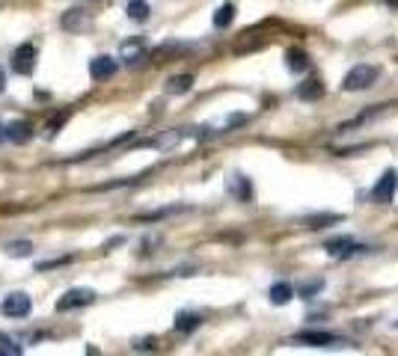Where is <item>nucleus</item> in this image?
<instances>
[{"label": "nucleus", "mask_w": 398, "mask_h": 356, "mask_svg": "<svg viewBox=\"0 0 398 356\" xmlns=\"http://www.w3.org/2000/svg\"><path fill=\"white\" fill-rule=\"evenodd\" d=\"M374 80H378V69L374 66H354L348 75L342 78V89L345 92H360V89H369Z\"/></svg>", "instance_id": "nucleus-1"}, {"label": "nucleus", "mask_w": 398, "mask_h": 356, "mask_svg": "<svg viewBox=\"0 0 398 356\" xmlns=\"http://www.w3.org/2000/svg\"><path fill=\"white\" fill-rule=\"evenodd\" d=\"M395 190H398V172L395 170H386L381 178H378V184L372 187V199L378 205H390L392 199H395Z\"/></svg>", "instance_id": "nucleus-2"}, {"label": "nucleus", "mask_w": 398, "mask_h": 356, "mask_svg": "<svg viewBox=\"0 0 398 356\" xmlns=\"http://www.w3.org/2000/svg\"><path fill=\"white\" fill-rule=\"evenodd\" d=\"M324 249L333 256V258H354V256H363V253H372V247H363L351 238H336V240H327Z\"/></svg>", "instance_id": "nucleus-3"}, {"label": "nucleus", "mask_w": 398, "mask_h": 356, "mask_svg": "<svg viewBox=\"0 0 398 356\" xmlns=\"http://www.w3.org/2000/svg\"><path fill=\"white\" fill-rule=\"evenodd\" d=\"M92 300H96V291H92V288H71V291H66V294L57 300V312H71V309L89 306Z\"/></svg>", "instance_id": "nucleus-4"}, {"label": "nucleus", "mask_w": 398, "mask_h": 356, "mask_svg": "<svg viewBox=\"0 0 398 356\" xmlns=\"http://www.w3.org/2000/svg\"><path fill=\"white\" fill-rule=\"evenodd\" d=\"M36 57H39L36 45L33 42H24V45H18L15 54H12V69L18 71V75H30V71L36 69Z\"/></svg>", "instance_id": "nucleus-5"}, {"label": "nucleus", "mask_w": 398, "mask_h": 356, "mask_svg": "<svg viewBox=\"0 0 398 356\" xmlns=\"http://www.w3.org/2000/svg\"><path fill=\"white\" fill-rule=\"evenodd\" d=\"M30 306H33V303H30V297L24 294V291H12V294L0 303V312H3L6 318H27Z\"/></svg>", "instance_id": "nucleus-6"}, {"label": "nucleus", "mask_w": 398, "mask_h": 356, "mask_svg": "<svg viewBox=\"0 0 398 356\" xmlns=\"http://www.w3.org/2000/svg\"><path fill=\"white\" fill-rule=\"evenodd\" d=\"M297 344H309V348H333V344H342L339 336H333L327 330H303L295 336Z\"/></svg>", "instance_id": "nucleus-7"}, {"label": "nucleus", "mask_w": 398, "mask_h": 356, "mask_svg": "<svg viewBox=\"0 0 398 356\" xmlns=\"http://www.w3.org/2000/svg\"><path fill=\"white\" fill-rule=\"evenodd\" d=\"M92 24L87 12H80V9H69V12H62L60 18V27L66 30V33H80V30H87Z\"/></svg>", "instance_id": "nucleus-8"}, {"label": "nucleus", "mask_w": 398, "mask_h": 356, "mask_svg": "<svg viewBox=\"0 0 398 356\" xmlns=\"http://www.w3.org/2000/svg\"><path fill=\"white\" fill-rule=\"evenodd\" d=\"M89 75H92V80L113 78V75H116V60H113V57H96L89 62Z\"/></svg>", "instance_id": "nucleus-9"}, {"label": "nucleus", "mask_w": 398, "mask_h": 356, "mask_svg": "<svg viewBox=\"0 0 398 356\" xmlns=\"http://www.w3.org/2000/svg\"><path fill=\"white\" fill-rule=\"evenodd\" d=\"M30 137H33V125L18 119V122H9L6 125V140L9 143H27Z\"/></svg>", "instance_id": "nucleus-10"}, {"label": "nucleus", "mask_w": 398, "mask_h": 356, "mask_svg": "<svg viewBox=\"0 0 398 356\" xmlns=\"http://www.w3.org/2000/svg\"><path fill=\"white\" fill-rule=\"evenodd\" d=\"M321 96H324V83L318 78H309V80H303L297 87V98H303V101H315Z\"/></svg>", "instance_id": "nucleus-11"}, {"label": "nucleus", "mask_w": 398, "mask_h": 356, "mask_svg": "<svg viewBox=\"0 0 398 356\" xmlns=\"http://www.w3.org/2000/svg\"><path fill=\"white\" fill-rule=\"evenodd\" d=\"M3 253L9 258H27V256H33V244H30V240H6Z\"/></svg>", "instance_id": "nucleus-12"}, {"label": "nucleus", "mask_w": 398, "mask_h": 356, "mask_svg": "<svg viewBox=\"0 0 398 356\" xmlns=\"http://www.w3.org/2000/svg\"><path fill=\"white\" fill-rule=\"evenodd\" d=\"M291 297H295V288H291L288 282H274V285H270V303H274V306H286Z\"/></svg>", "instance_id": "nucleus-13"}, {"label": "nucleus", "mask_w": 398, "mask_h": 356, "mask_svg": "<svg viewBox=\"0 0 398 356\" xmlns=\"http://www.w3.org/2000/svg\"><path fill=\"white\" fill-rule=\"evenodd\" d=\"M286 66H288L291 71H295V75H300V71H306V69H309V57L303 54L300 48H291L288 54H286Z\"/></svg>", "instance_id": "nucleus-14"}, {"label": "nucleus", "mask_w": 398, "mask_h": 356, "mask_svg": "<svg viewBox=\"0 0 398 356\" xmlns=\"http://www.w3.org/2000/svg\"><path fill=\"white\" fill-rule=\"evenodd\" d=\"M199 323H202V318H199L196 312H182V315H175V330L179 332H193V330H199Z\"/></svg>", "instance_id": "nucleus-15"}, {"label": "nucleus", "mask_w": 398, "mask_h": 356, "mask_svg": "<svg viewBox=\"0 0 398 356\" xmlns=\"http://www.w3.org/2000/svg\"><path fill=\"white\" fill-rule=\"evenodd\" d=\"M191 87H193V78H191V75H175V78L166 80V92H170V96H182V92H191Z\"/></svg>", "instance_id": "nucleus-16"}, {"label": "nucleus", "mask_w": 398, "mask_h": 356, "mask_svg": "<svg viewBox=\"0 0 398 356\" xmlns=\"http://www.w3.org/2000/svg\"><path fill=\"white\" fill-rule=\"evenodd\" d=\"M232 21H235V3H223V6H217V12H214V27H217V30L229 27Z\"/></svg>", "instance_id": "nucleus-17"}, {"label": "nucleus", "mask_w": 398, "mask_h": 356, "mask_svg": "<svg viewBox=\"0 0 398 356\" xmlns=\"http://www.w3.org/2000/svg\"><path fill=\"white\" fill-rule=\"evenodd\" d=\"M229 190H232V193L241 199V202H247V199L253 196V187H250V181H247L244 175H235L232 181H229Z\"/></svg>", "instance_id": "nucleus-18"}, {"label": "nucleus", "mask_w": 398, "mask_h": 356, "mask_svg": "<svg viewBox=\"0 0 398 356\" xmlns=\"http://www.w3.org/2000/svg\"><path fill=\"white\" fill-rule=\"evenodd\" d=\"M125 15H128L131 21H146L149 18V3H146V0H128Z\"/></svg>", "instance_id": "nucleus-19"}, {"label": "nucleus", "mask_w": 398, "mask_h": 356, "mask_svg": "<svg viewBox=\"0 0 398 356\" xmlns=\"http://www.w3.org/2000/svg\"><path fill=\"white\" fill-rule=\"evenodd\" d=\"M119 54H122V60H125V62H137V60H143L146 48H143V42H125Z\"/></svg>", "instance_id": "nucleus-20"}, {"label": "nucleus", "mask_w": 398, "mask_h": 356, "mask_svg": "<svg viewBox=\"0 0 398 356\" xmlns=\"http://www.w3.org/2000/svg\"><path fill=\"white\" fill-rule=\"evenodd\" d=\"M21 353H24V348H21L15 339H9L0 332V356H21Z\"/></svg>", "instance_id": "nucleus-21"}, {"label": "nucleus", "mask_w": 398, "mask_h": 356, "mask_svg": "<svg viewBox=\"0 0 398 356\" xmlns=\"http://www.w3.org/2000/svg\"><path fill=\"white\" fill-rule=\"evenodd\" d=\"M339 214H315V217H309L306 220V229H324V226H330V223H339Z\"/></svg>", "instance_id": "nucleus-22"}, {"label": "nucleus", "mask_w": 398, "mask_h": 356, "mask_svg": "<svg viewBox=\"0 0 398 356\" xmlns=\"http://www.w3.org/2000/svg\"><path fill=\"white\" fill-rule=\"evenodd\" d=\"M66 119H69V113H60V116L51 119V122H48V134H57L62 125H66Z\"/></svg>", "instance_id": "nucleus-23"}, {"label": "nucleus", "mask_w": 398, "mask_h": 356, "mask_svg": "<svg viewBox=\"0 0 398 356\" xmlns=\"http://www.w3.org/2000/svg\"><path fill=\"white\" fill-rule=\"evenodd\" d=\"M324 282H309V285H300V297H312L315 291H321Z\"/></svg>", "instance_id": "nucleus-24"}, {"label": "nucleus", "mask_w": 398, "mask_h": 356, "mask_svg": "<svg viewBox=\"0 0 398 356\" xmlns=\"http://www.w3.org/2000/svg\"><path fill=\"white\" fill-rule=\"evenodd\" d=\"M149 348H155V339H143V341L137 344V350H149Z\"/></svg>", "instance_id": "nucleus-25"}, {"label": "nucleus", "mask_w": 398, "mask_h": 356, "mask_svg": "<svg viewBox=\"0 0 398 356\" xmlns=\"http://www.w3.org/2000/svg\"><path fill=\"white\" fill-rule=\"evenodd\" d=\"M3 87H6V71L0 69V92H3Z\"/></svg>", "instance_id": "nucleus-26"}, {"label": "nucleus", "mask_w": 398, "mask_h": 356, "mask_svg": "<svg viewBox=\"0 0 398 356\" xmlns=\"http://www.w3.org/2000/svg\"><path fill=\"white\" fill-rule=\"evenodd\" d=\"M6 140V125H0V143Z\"/></svg>", "instance_id": "nucleus-27"}, {"label": "nucleus", "mask_w": 398, "mask_h": 356, "mask_svg": "<svg viewBox=\"0 0 398 356\" xmlns=\"http://www.w3.org/2000/svg\"><path fill=\"white\" fill-rule=\"evenodd\" d=\"M390 3H392V6H398V0H390Z\"/></svg>", "instance_id": "nucleus-28"}]
</instances>
